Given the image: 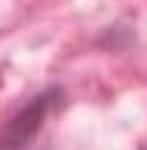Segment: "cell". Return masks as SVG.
Instances as JSON below:
<instances>
[{
  "label": "cell",
  "instance_id": "6da1fadb",
  "mask_svg": "<svg viewBox=\"0 0 147 150\" xmlns=\"http://www.w3.org/2000/svg\"><path fill=\"white\" fill-rule=\"evenodd\" d=\"M69 90L61 81H49L29 93L15 110L0 121V150H32L49 118L66 107Z\"/></svg>",
  "mask_w": 147,
  "mask_h": 150
},
{
  "label": "cell",
  "instance_id": "7a4b0ae2",
  "mask_svg": "<svg viewBox=\"0 0 147 150\" xmlns=\"http://www.w3.org/2000/svg\"><path fill=\"white\" fill-rule=\"evenodd\" d=\"M139 43V32L130 20H112L104 29H98V35L92 38V49L107 52V55H124Z\"/></svg>",
  "mask_w": 147,
  "mask_h": 150
}]
</instances>
